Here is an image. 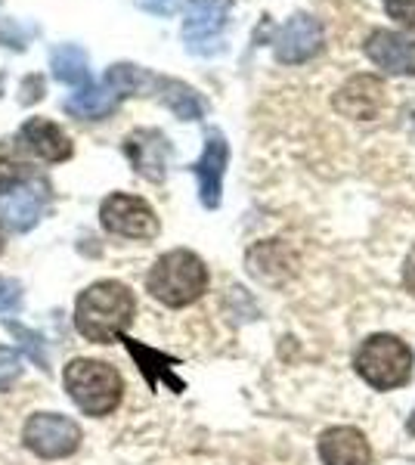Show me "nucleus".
Masks as SVG:
<instances>
[{"instance_id":"obj_17","label":"nucleus","mask_w":415,"mask_h":465,"mask_svg":"<svg viewBox=\"0 0 415 465\" xmlns=\"http://www.w3.org/2000/svg\"><path fill=\"white\" fill-rule=\"evenodd\" d=\"M118 103H122V96L109 84H87L78 94H72L63 109L74 118H84V122H100V118L118 109Z\"/></svg>"},{"instance_id":"obj_18","label":"nucleus","mask_w":415,"mask_h":465,"mask_svg":"<svg viewBox=\"0 0 415 465\" xmlns=\"http://www.w3.org/2000/svg\"><path fill=\"white\" fill-rule=\"evenodd\" d=\"M153 87L158 90L164 106H168L177 118H183V122H199V118L205 115V100H202L190 84H183V81L155 78Z\"/></svg>"},{"instance_id":"obj_2","label":"nucleus","mask_w":415,"mask_h":465,"mask_svg":"<svg viewBox=\"0 0 415 465\" xmlns=\"http://www.w3.org/2000/svg\"><path fill=\"white\" fill-rule=\"evenodd\" d=\"M146 289L164 307H186L208 289V267L190 249H173L155 261L146 276Z\"/></svg>"},{"instance_id":"obj_15","label":"nucleus","mask_w":415,"mask_h":465,"mask_svg":"<svg viewBox=\"0 0 415 465\" xmlns=\"http://www.w3.org/2000/svg\"><path fill=\"white\" fill-rule=\"evenodd\" d=\"M320 460L326 465H369L372 462V447L366 434L351 425L329 429L320 438Z\"/></svg>"},{"instance_id":"obj_23","label":"nucleus","mask_w":415,"mask_h":465,"mask_svg":"<svg viewBox=\"0 0 415 465\" xmlns=\"http://www.w3.org/2000/svg\"><path fill=\"white\" fill-rule=\"evenodd\" d=\"M22 379V357L13 348L0 344V391H10Z\"/></svg>"},{"instance_id":"obj_16","label":"nucleus","mask_w":415,"mask_h":465,"mask_svg":"<svg viewBox=\"0 0 415 465\" xmlns=\"http://www.w3.org/2000/svg\"><path fill=\"white\" fill-rule=\"evenodd\" d=\"M118 341L127 344V351H131V357L137 360V366H140L143 376H146L149 388L168 385L171 391H183V381L173 376V366H177V360L168 357V354H158V351H153V348H143V344L127 339V335H122Z\"/></svg>"},{"instance_id":"obj_9","label":"nucleus","mask_w":415,"mask_h":465,"mask_svg":"<svg viewBox=\"0 0 415 465\" xmlns=\"http://www.w3.org/2000/svg\"><path fill=\"white\" fill-rule=\"evenodd\" d=\"M366 56L388 74H415V35L410 32H372L366 37Z\"/></svg>"},{"instance_id":"obj_11","label":"nucleus","mask_w":415,"mask_h":465,"mask_svg":"<svg viewBox=\"0 0 415 465\" xmlns=\"http://www.w3.org/2000/svg\"><path fill=\"white\" fill-rule=\"evenodd\" d=\"M226 162H230V146H226L221 131H211L205 137V149H202V159L193 164L195 177H199V199L205 208L221 205L223 193V174Z\"/></svg>"},{"instance_id":"obj_1","label":"nucleus","mask_w":415,"mask_h":465,"mask_svg":"<svg viewBox=\"0 0 415 465\" xmlns=\"http://www.w3.org/2000/svg\"><path fill=\"white\" fill-rule=\"evenodd\" d=\"M137 313L133 292L124 282L103 280L87 286L74 302V326L94 344H112L127 332Z\"/></svg>"},{"instance_id":"obj_27","label":"nucleus","mask_w":415,"mask_h":465,"mask_svg":"<svg viewBox=\"0 0 415 465\" xmlns=\"http://www.w3.org/2000/svg\"><path fill=\"white\" fill-rule=\"evenodd\" d=\"M177 4L180 0H140L143 10L155 13V16H171V13L177 10Z\"/></svg>"},{"instance_id":"obj_22","label":"nucleus","mask_w":415,"mask_h":465,"mask_svg":"<svg viewBox=\"0 0 415 465\" xmlns=\"http://www.w3.org/2000/svg\"><path fill=\"white\" fill-rule=\"evenodd\" d=\"M22 183H25V164L13 159V153L6 146H0V193L10 196Z\"/></svg>"},{"instance_id":"obj_6","label":"nucleus","mask_w":415,"mask_h":465,"mask_svg":"<svg viewBox=\"0 0 415 465\" xmlns=\"http://www.w3.org/2000/svg\"><path fill=\"white\" fill-rule=\"evenodd\" d=\"M103 227L115 236L127 239H153L158 236V217L149 208V202L140 196H127V193H112L100 205Z\"/></svg>"},{"instance_id":"obj_19","label":"nucleus","mask_w":415,"mask_h":465,"mask_svg":"<svg viewBox=\"0 0 415 465\" xmlns=\"http://www.w3.org/2000/svg\"><path fill=\"white\" fill-rule=\"evenodd\" d=\"M50 69L53 78L63 81L69 87H87L90 72H87V54L74 44H59L50 54Z\"/></svg>"},{"instance_id":"obj_29","label":"nucleus","mask_w":415,"mask_h":465,"mask_svg":"<svg viewBox=\"0 0 415 465\" xmlns=\"http://www.w3.org/2000/svg\"><path fill=\"white\" fill-rule=\"evenodd\" d=\"M403 282H406V289L415 295V252L410 254V261H406V267H403Z\"/></svg>"},{"instance_id":"obj_24","label":"nucleus","mask_w":415,"mask_h":465,"mask_svg":"<svg viewBox=\"0 0 415 465\" xmlns=\"http://www.w3.org/2000/svg\"><path fill=\"white\" fill-rule=\"evenodd\" d=\"M384 10L390 19L403 22L406 28H415V0H384Z\"/></svg>"},{"instance_id":"obj_20","label":"nucleus","mask_w":415,"mask_h":465,"mask_svg":"<svg viewBox=\"0 0 415 465\" xmlns=\"http://www.w3.org/2000/svg\"><path fill=\"white\" fill-rule=\"evenodd\" d=\"M153 81H155L153 74L143 72L140 65L115 63V65H109V72H105V81H103V84H109L118 96H131V94H140V90L153 87Z\"/></svg>"},{"instance_id":"obj_28","label":"nucleus","mask_w":415,"mask_h":465,"mask_svg":"<svg viewBox=\"0 0 415 465\" xmlns=\"http://www.w3.org/2000/svg\"><path fill=\"white\" fill-rule=\"evenodd\" d=\"M41 87H44L41 78H28L25 84H22V100H25V103H37V100H41Z\"/></svg>"},{"instance_id":"obj_8","label":"nucleus","mask_w":415,"mask_h":465,"mask_svg":"<svg viewBox=\"0 0 415 465\" xmlns=\"http://www.w3.org/2000/svg\"><path fill=\"white\" fill-rule=\"evenodd\" d=\"M124 155L131 159L140 177L153 180V183H162L164 174H168L171 143L162 131L140 127V131H133L131 137L124 140Z\"/></svg>"},{"instance_id":"obj_25","label":"nucleus","mask_w":415,"mask_h":465,"mask_svg":"<svg viewBox=\"0 0 415 465\" xmlns=\"http://www.w3.org/2000/svg\"><path fill=\"white\" fill-rule=\"evenodd\" d=\"M22 304V292L16 282L4 280L0 276V311H16V307Z\"/></svg>"},{"instance_id":"obj_26","label":"nucleus","mask_w":415,"mask_h":465,"mask_svg":"<svg viewBox=\"0 0 415 465\" xmlns=\"http://www.w3.org/2000/svg\"><path fill=\"white\" fill-rule=\"evenodd\" d=\"M0 41H4L6 47H13V50H25L28 47V37L25 35H16V25H13L10 19L0 22Z\"/></svg>"},{"instance_id":"obj_12","label":"nucleus","mask_w":415,"mask_h":465,"mask_svg":"<svg viewBox=\"0 0 415 465\" xmlns=\"http://www.w3.org/2000/svg\"><path fill=\"white\" fill-rule=\"evenodd\" d=\"M232 0H190L183 16V41L190 50H205V44L217 41V35L226 28Z\"/></svg>"},{"instance_id":"obj_4","label":"nucleus","mask_w":415,"mask_h":465,"mask_svg":"<svg viewBox=\"0 0 415 465\" xmlns=\"http://www.w3.org/2000/svg\"><path fill=\"white\" fill-rule=\"evenodd\" d=\"M353 370L375 391H394L412 376V351L397 335H369L353 357Z\"/></svg>"},{"instance_id":"obj_14","label":"nucleus","mask_w":415,"mask_h":465,"mask_svg":"<svg viewBox=\"0 0 415 465\" xmlns=\"http://www.w3.org/2000/svg\"><path fill=\"white\" fill-rule=\"evenodd\" d=\"M19 143L44 162H69L74 155V143L69 140V134L59 124L47 122V118H28L19 127Z\"/></svg>"},{"instance_id":"obj_13","label":"nucleus","mask_w":415,"mask_h":465,"mask_svg":"<svg viewBox=\"0 0 415 465\" xmlns=\"http://www.w3.org/2000/svg\"><path fill=\"white\" fill-rule=\"evenodd\" d=\"M47 205V183L37 180L35 186H16L10 196L0 199V223L13 232H28L41 221V212Z\"/></svg>"},{"instance_id":"obj_31","label":"nucleus","mask_w":415,"mask_h":465,"mask_svg":"<svg viewBox=\"0 0 415 465\" xmlns=\"http://www.w3.org/2000/svg\"><path fill=\"white\" fill-rule=\"evenodd\" d=\"M0 252H4V232H0Z\"/></svg>"},{"instance_id":"obj_21","label":"nucleus","mask_w":415,"mask_h":465,"mask_svg":"<svg viewBox=\"0 0 415 465\" xmlns=\"http://www.w3.org/2000/svg\"><path fill=\"white\" fill-rule=\"evenodd\" d=\"M6 329H10V335H16V339L22 341V348H25V354L35 360L37 370L47 372L50 370V360H47V344H44V339L37 332H32V329H25L22 322H6Z\"/></svg>"},{"instance_id":"obj_10","label":"nucleus","mask_w":415,"mask_h":465,"mask_svg":"<svg viewBox=\"0 0 415 465\" xmlns=\"http://www.w3.org/2000/svg\"><path fill=\"white\" fill-rule=\"evenodd\" d=\"M335 109L357 122H372L384 109V84L375 74H353L335 94Z\"/></svg>"},{"instance_id":"obj_7","label":"nucleus","mask_w":415,"mask_h":465,"mask_svg":"<svg viewBox=\"0 0 415 465\" xmlns=\"http://www.w3.org/2000/svg\"><path fill=\"white\" fill-rule=\"evenodd\" d=\"M322 25L307 13H294V16L279 28L276 41H273V54L279 63L285 65H298L313 59L322 50Z\"/></svg>"},{"instance_id":"obj_3","label":"nucleus","mask_w":415,"mask_h":465,"mask_svg":"<svg viewBox=\"0 0 415 465\" xmlns=\"http://www.w3.org/2000/svg\"><path fill=\"white\" fill-rule=\"evenodd\" d=\"M63 381L74 407L94 419L109 416L112 410H118V403L124 397V379L118 376L115 366L103 363V360H72L63 372Z\"/></svg>"},{"instance_id":"obj_30","label":"nucleus","mask_w":415,"mask_h":465,"mask_svg":"<svg viewBox=\"0 0 415 465\" xmlns=\"http://www.w3.org/2000/svg\"><path fill=\"white\" fill-rule=\"evenodd\" d=\"M406 429H410V434H415V410H412V416H410V422H406Z\"/></svg>"},{"instance_id":"obj_5","label":"nucleus","mask_w":415,"mask_h":465,"mask_svg":"<svg viewBox=\"0 0 415 465\" xmlns=\"http://www.w3.org/2000/svg\"><path fill=\"white\" fill-rule=\"evenodd\" d=\"M22 440L41 460H65L81 447V429L63 412H35L22 429Z\"/></svg>"}]
</instances>
